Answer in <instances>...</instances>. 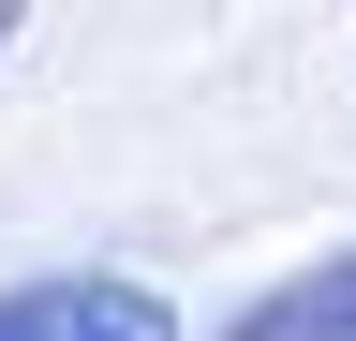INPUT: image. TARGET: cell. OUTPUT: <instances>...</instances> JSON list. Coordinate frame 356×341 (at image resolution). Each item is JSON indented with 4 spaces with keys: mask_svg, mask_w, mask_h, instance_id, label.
Wrapping results in <instances>:
<instances>
[{
    "mask_svg": "<svg viewBox=\"0 0 356 341\" xmlns=\"http://www.w3.org/2000/svg\"><path fill=\"white\" fill-rule=\"evenodd\" d=\"M0 341H178V312L119 267H60V282H15L0 297Z\"/></svg>",
    "mask_w": 356,
    "mask_h": 341,
    "instance_id": "6da1fadb",
    "label": "cell"
},
{
    "mask_svg": "<svg viewBox=\"0 0 356 341\" xmlns=\"http://www.w3.org/2000/svg\"><path fill=\"white\" fill-rule=\"evenodd\" d=\"M222 341H356V252H327V267H297V282H267Z\"/></svg>",
    "mask_w": 356,
    "mask_h": 341,
    "instance_id": "7a4b0ae2",
    "label": "cell"
},
{
    "mask_svg": "<svg viewBox=\"0 0 356 341\" xmlns=\"http://www.w3.org/2000/svg\"><path fill=\"white\" fill-rule=\"evenodd\" d=\"M15 30H30V0H0V45H15Z\"/></svg>",
    "mask_w": 356,
    "mask_h": 341,
    "instance_id": "3957f363",
    "label": "cell"
}]
</instances>
